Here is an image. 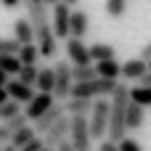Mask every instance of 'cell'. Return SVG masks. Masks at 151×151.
<instances>
[{
	"label": "cell",
	"mask_w": 151,
	"mask_h": 151,
	"mask_svg": "<svg viewBox=\"0 0 151 151\" xmlns=\"http://www.w3.org/2000/svg\"><path fill=\"white\" fill-rule=\"evenodd\" d=\"M88 27H90V19L85 11H69V37L82 40L88 35Z\"/></svg>",
	"instance_id": "5bb4252c"
},
{
	"label": "cell",
	"mask_w": 151,
	"mask_h": 151,
	"mask_svg": "<svg viewBox=\"0 0 151 151\" xmlns=\"http://www.w3.org/2000/svg\"><path fill=\"white\" fill-rule=\"evenodd\" d=\"M0 151H16V149H13L11 143H3V146H0Z\"/></svg>",
	"instance_id": "60d3db41"
},
{
	"label": "cell",
	"mask_w": 151,
	"mask_h": 151,
	"mask_svg": "<svg viewBox=\"0 0 151 151\" xmlns=\"http://www.w3.org/2000/svg\"><path fill=\"white\" fill-rule=\"evenodd\" d=\"M42 3H45V5H56L58 0H42Z\"/></svg>",
	"instance_id": "b9f144b4"
},
{
	"label": "cell",
	"mask_w": 151,
	"mask_h": 151,
	"mask_svg": "<svg viewBox=\"0 0 151 151\" xmlns=\"http://www.w3.org/2000/svg\"><path fill=\"white\" fill-rule=\"evenodd\" d=\"M64 104V114L66 117H88V111H90V98H77V96H69V98H64L61 101Z\"/></svg>",
	"instance_id": "9a60e30c"
},
{
	"label": "cell",
	"mask_w": 151,
	"mask_h": 151,
	"mask_svg": "<svg viewBox=\"0 0 151 151\" xmlns=\"http://www.w3.org/2000/svg\"><path fill=\"white\" fill-rule=\"evenodd\" d=\"M117 151H143V146L138 143V141H133V138H122V141H117Z\"/></svg>",
	"instance_id": "1f68e13d"
},
{
	"label": "cell",
	"mask_w": 151,
	"mask_h": 151,
	"mask_svg": "<svg viewBox=\"0 0 151 151\" xmlns=\"http://www.w3.org/2000/svg\"><path fill=\"white\" fill-rule=\"evenodd\" d=\"M16 151H32V149H29V146H21V149H16Z\"/></svg>",
	"instance_id": "7bdbcfd3"
},
{
	"label": "cell",
	"mask_w": 151,
	"mask_h": 151,
	"mask_svg": "<svg viewBox=\"0 0 151 151\" xmlns=\"http://www.w3.org/2000/svg\"><path fill=\"white\" fill-rule=\"evenodd\" d=\"M3 88H5V93H8V98H11V101H16L19 106L29 104V101H32V96H35V88H32V85L19 82L16 77H8V82H5Z\"/></svg>",
	"instance_id": "30bf717a"
},
{
	"label": "cell",
	"mask_w": 151,
	"mask_h": 151,
	"mask_svg": "<svg viewBox=\"0 0 151 151\" xmlns=\"http://www.w3.org/2000/svg\"><path fill=\"white\" fill-rule=\"evenodd\" d=\"M127 3H130V0H127Z\"/></svg>",
	"instance_id": "ee69618b"
},
{
	"label": "cell",
	"mask_w": 151,
	"mask_h": 151,
	"mask_svg": "<svg viewBox=\"0 0 151 151\" xmlns=\"http://www.w3.org/2000/svg\"><path fill=\"white\" fill-rule=\"evenodd\" d=\"M32 88H37V93H50L53 90V69L50 66L37 69V77H35V85Z\"/></svg>",
	"instance_id": "7402d4cb"
},
{
	"label": "cell",
	"mask_w": 151,
	"mask_h": 151,
	"mask_svg": "<svg viewBox=\"0 0 151 151\" xmlns=\"http://www.w3.org/2000/svg\"><path fill=\"white\" fill-rule=\"evenodd\" d=\"M58 3H64V5H69V8H72V5H77L80 0H58Z\"/></svg>",
	"instance_id": "f35d334b"
},
{
	"label": "cell",
	"mask_w": 151,
	"mask_h": 151,
	"mask_svg": "<svg viewBox=\"0 0 151 151\" xmlns=\"http://www.w3.org/2000/svg\"><path fill=\"white\" fill-rule=\"evenodd\" d=\"M104 8H106V13H109L111 19H119V16H125V11H127V0H106Z\"/></svg>",
	"instance_id": "83f0119b"
},
{
	"label": "cell",
	"mask_w": 151,
	"mask_h": 151,
	"mask_svg": "<svg viewBox=\"0 0 151 151\" xmlns=\"http://www.w3.org/2000/svg\"><path fill=\"white\" fill-rule=\"evenodd\" d=\"M138 58L149 64V61H151V45H143V50H141V56H138Z\"/></svg>",
	"instance_id": "d590c367"
},
{
	"label": "cell",
	"mask_w": 151,
	"mask_h": 151,
	"mask_svg": "<svg viewBox=\"0 0 151 151\" xmlns=\"http://www.w3.org/2000/svg\"><path fill=\"white\" fill-rule=\"evenodd\" d=\"M16 58L21 61V64H37V48H35V42H27V45H19V50H16Z\"/></svg>",
	"instance_id": "cb8c5ba5"
},
{
	"label": "cell",
	"mask_w": 151,
	"mask_h": 151,
	"mask_svg": "<svg viewBox=\"0 0 151 151\" xmlns=\"http://www.w3.org/2000/svg\"><path fill=\"white\" fill-rule=\"evenodd\" d=\"M19 42L13 37H0V56H16Z\"/></svg>",
	"instance_id": "f546056e"
},
{
	"label": "cell",
	"mask_w": 151,
	"mask_h": 151,
	"mask_svg": "<svg viewBox=\"0 0 151 151\" xmlns=\"http://www.w3.org/2000/svg\"><path fill=\"white\" fill-rule=\"evenodd\" d=\"M143 72H149V64L141 58H127L125 64H119V77L125 80H138Z\"/></svg>",
	"instance_id": "e0dca14e"
},
{
	"label": "cell",
	"mask_w": 151,
	"mask_h": 151,
	"mask_svg": "<svg viewBox=\"0 0 151 151\" xmlns=\"http://www.w3.org/2000/svg\"><path fill=\"white\" fill-rule=\"evenodd\" d=\"M3 101H8V93H5V88H0V104Z\"/></svg>",
	"instance_id": "ab89813d"
},
{
	"label": "cell",
	"mask_w": 151,
	"mask_h": 151,
	"mask_svg": "<svg viewBox=\"0 0 151 151\" xmlns=\"http://www.w3.org/2000/svg\"><path fill=\"white\" fill-rule=\"evenodd\" d=\"M0 3H3V5H5V8H16V5H19V3H21V0H0Z\"/></svg>",
	"instance_id": "74e56055"
},
{
	"label": "cell",
	"mask_w": 151,
	"mask_h": 151,
	"mask_svg": "<svg viewBox=\"0 0 151 151\" xmlns=\"http://www.w3.org/2000/svg\"><path fill=\"white\" fill-rule=\"evenodd\" d=\"M90 119H88V133L93 141H104L106 138V127H109V101L98 98L90 104Z\"/></svg>",
	"instance_id": "3957f363"
},
{
	"label": "cell",
	"mask_w": 151,
	"mask_h": 151,
	"mask_svg": "<svg viewBox=\"0 0 151 151\" xmlns=\"http://www.w3.org/2000/svg\"><path fill=\"white\" fill-rule=\"evenodd\" d=\"M93 69H96V77H104V80H119V61H117V58L96 61Z\"/></svg>",
	"instance_id": "d6986e66"
},
{
	"label": "cell",
	"mask_w": 151,
	"mask_h": 151,
	"mask_svg": "<svg viewBox=\"0 0 151 151\" xmlns=\"http://www.w3.org/2000/svg\"><path fill=\"white\" fill-rule=\"evenodd\" d=\"M138 88H151V72H143L138 77Z\"/></svg>",
	"instance_id": "d6a6232c"
},
{
	"label": "cell",
	"mask_w": 151,
	"mask_h": 151,
	"mask_svg": "<svg viewBox=\"0 0 151 151\" xmlns=\"http://www.w3.org/2000/svg\"><path fill=\"white\" fill-rule=\"evenodd\" d=\"M88 56H90L93 64H96V61H106V58H114V45H109V42H96V45L88 48Z\"/></svg>",
	"instance_id": "44dd1931"
},
{
	"label": "cell",
	"mask_w": 151,
	"mask_h": 151,
	"mask_svg": "<svg viewBox=\"0 0 151 151\" xmlns=\"http://www.w3.org/2000/svg\"><path fill=\"white\" fill-rule=\"evenodd\" d=\"M69 5H64V3H56L53 5V27H50V32H53V37L56 40H66L69 37Z\"/></svg>",
	"instance_id": "ba28073f"
},
{
	"label": "cell",
	"mask_w": 151,
	"mask_h": 151,
	"mask_svg": "<svg viewBox=\"0 0 151 151\" xmlns=\"http://www.w3.org/2000/svg\"><path fill=\"white\" fill-rule=\"evenodd\" d=\"M27 8V21L32 27H45L48 24V5L42 0H21Z\"/></svg>",
	"instance_id": "4fadbf2b"
},
{
	"label": "cell",
	"mask_w": 151,
	"mask_h": 151,
	"mask_svg": "<svg viewBox=\"0 0 151 151\" xmlns=\"http://www.w3.org/2000/svg\"><path fill=\"white\" fill-rule=\"evenodd\" d=\"M53 151H74V146H72V143H69V141L64 138V141H61V143H58V146H56Z\"/></svg>",
	"instance_id": "8d00e7d4"
},
{
	"label": "cell",
	"mask_w": 151,
	"mask_h": 151,
	"mask_svg": "<svg viewBox=\"0 0 151 151\" xmlns=\"http://www.w3.org/2000/svg\"><path fill=\"white\" fill-rule=\"evenodd\" d=\"M19 111H21V106H19L16 101H11V98L0 104V119H3V122H5V119H11V117H13V114H19Z\"/></svg>",
	"instance_id": "f1b7e54d"
},
{
	"label": "cell",
	"mask_w": 151,
	"mask_h": 151,
	"mask_svg": "<svg viewBox=\"0 0 151 151\" xmlns=\"http://www.w3.org/2000/svg\"><path fill=\"white\" fill-rule=\"evenodd\" d=\"M8 141H11V130L3 125V127H0V146H3V143H8Z\"/></svg>",
	"instance_id": "e575fe53"
},
{
	"label": "cell",
	"mask_w": 151,
	"mask_h": 151,
	"mask_svg": "<svg viewBox=\"0 0 151 151\" xmlns=\"http://www.w3.org/2000/svg\"><path fill=\"white\" fill-rule=\"evenodd\" d=\"M66 58H69L72 66H88V64H93L90 56H88V45L82 40H77V37H66Z\"/></svg>",
	"instance_id": "9c48e42d"
},
{
	"label": "cell",
	"mask_w": 151,
	"mask_h": 151,
	"mask_svg": "<svg viewBox=\"0 0 151 151\" xmlns=\"http://www.w3.org/2000/svg\"><path fill=\"white\" fill-rule=\"evenodd\" d=\"M66 135H69V117L61 114V117H58V119H56V122H53V125H50L40 138H42V146H45V149H56Z\"/></svg>",
	"instance_id": "52a82bcc"
},
{
	"label": "cell",
	"mask_w": 151,
	"mask_h": 151,
	"mask_svg": "<svg viewBox=\"0 0 151 151\" xmlns=\"http://www.w3.org/2000/svg\"><path fill=\"white\" fill-rule=\"evenodd\" d=\"M0 69L8 74V77H16L19 69H21V61L16 56H0Z\"/></svg>",
	"instance_id": "4316f807"
},
{
	"label": "cell",
	"mask_w": 151,
	"mask_h": 151,
	"mask_svg": "<svg viewBox=\"0 0 151 151\" xmlns=\"http://www.w3.org/2000/svg\"><path fill=\"white\" fill-rule=\"evenodd\" d=\"M53 101H56V98H53L50 93H35V96H32V101H29V104H24V106H27V109H24V117H27L29 122H35V119H37V117H40V114H42Z\"/></svg>",
	"instance_id": "7c38bea8"
},
{
	"label": "cell",
	"mask_w": 151,
	"mask_h": 151,
	"mask_svg": "<svg viewBox=\"0 0 151 151\" xmlns=\"http://www.w3.org/2000/svg\"><path fill=\"white\" fill-rule=\"evenodd\" d=\"M127 98H130V104H138L146 109V106H151V88H130Z\"/></svg>",
	"instance_id": "603a6c76"
},
{
	"label": "cell",
	"mask_w": 151,
	"mask_h": 151,
	"mask_svg": "<svg viewBox=\"0 0 151 151\" xmlns=\"http://www.w3.org/2000/svg\"><path fill=\"white\" fill-rule=\"evenodd\" d=\"M35 77H37V64H21L16 80L24 82V85H35Z\"/></svg>",
	"instance_id": "484cf974"
},
{
	"label": "cell",
	"mask_w": 151,
	"mask_h": 151,
	"mask_svg": "<svg viewBox=\"0 0 151 151\" xmlns=\"http://www.w3.org/2000/svg\"><path fill=\"white\" fill-rule=\"evenodd\" d=\"M13 40H16L19 45L35 42V27H32L27 19H16V21H13Z\"/></svg>",
	"instance_id": "ac0fdd59"
},
{
	"label": "cell",
	"mask_w": 151,
	"mask_h": 151,
	"mask_svg": "<svg viewBox=\"0 0 151 151\" xmlns=\"http://www.w3.org/2000/svg\"><path fill=\"white\" fill-rule=\"evenodd\" d=\"M127 90L130 88L127 85H119V82L111 90V101H109V127H106V138L111 143H117V141H122L127 135V127H125V109L130 104Z\"/></svg>",
	"instance_id": "6da1fadb"
},
{
	"label": "cell",
	"mask_w": 151,
	"mask_h": 151,
	"mask_svg": "<svg viewBox=\"0 0 151 151\" xmlns=\"http://www.w3.org/2000/svg\"><path fill=\"white\" fill-rule=\"evenodd\" d=\"M146 122V109L138 106V104H127L125 109V127L127 130H141Z\"/></svg>",
	"instance_id": "2e32d148"
},
{
	"label": "cell",
	"mask_w": 151,
	"mask_h": 151,
	"mask_svg": "<svg viewBox=\"0 0 151 151\" xmlns=\"http://www.w3.org/2000/svg\"><path fill=\"white\" fill-rule=\"evenodd\" d=\"M72 72H69V66H66V61H58L56 66H53V90H50V96L56 98V101H64V98H69V93H72Z\"/></svg>",
	"instance_id": "5b68a950"
},
{
	"label": "cell",
	"mask_w": 151,
	"mask_h": 151,
	"mask_svg": "<svg viewBox=\"0 0 151 151\" xmlns=\"http://www.w3.org/2000/svg\"><path fill=\"white\" fill-rule=\"evenodd\" d=\"M69 143L74 151H93V138L88 133V117H69Z\"/></svg>",
	"instance_id": "277c9868"
},
{
	"label": "cell",
	"mask_w": 151,
	"mask_h": 151,
	"mask_svg": "<svg viewBox=\"0 0 151 151\" xmlns=\"http://www.w3.org/2000/svg\"><path fill=\"white\" fill-rule=\"evenodd\" d=\"M119 80H104V77H93V80H88V82H74L72 85V93L69 96H77V98H106V96H111V90H114V85H117Z\"/></svg>",
	"instance_id": "7a4b0ae2"
},
{
	"label": "cell",
	"mask_w": 151,
	"mask_h": 151,
	"mask_svg": "<svg viewBox=\"0 0 151 151\" xmlns=\"http://www.w3.org/2000/svg\"><path fill=\"white\" fill-rule=\"evenodd\" d=\"M27 122H29V119H27V117H24V111H19V114H13V117H11V119H5V122H3V125H5V127H8V130H11V133H13V130H19V127H24V125H27Z\"/></svg>",
	"instance_id": "4dcf8cb0"
},
{
	"label": "cell",
	"mask_w": 151,
	"mask_h": 151,
	"mask_svg": "<svg viewBox=\"0 0 151 151\" xmlns=\"http://www.w3.org/2000/svg\"><path fill=\"white\" fill-rule=\"evenodd\" d=\"M98 151H117V143H111L109 138H104V141H101V146H98Z\"/></svg>",
	"instance_id": "836d02e7"
},
{
	"label": "cell",
	"mask_w": 151,
	"mask_h": 151,
	"mask_svg": "<svg viewBox=\"0 0 151 151\" xmlns=\"http://www.w3.org/2000/svg\"><path fill=\"white\" fill-rule=\"evenodd\" d=\"M32 138H37V133H35V127L27 122L24 127H19V130H13V133H11V141H8V143H11L13 149H21V146H27Z\"/></svg>",
	"instance_id": "ffe728a7"
},
{
	"label": "cell",
	"mask_w": 151,
	"mask_h": 151,
	"mask_svg": "<svg viewBox=\"0 0 151 151\" xmlns=\"http://www.w3.org/2000/svg\"><path fill=\"white\" fill-rule=\"evenodd\" d=\"M35 48H37V56H42V58H53L56 56L58 42H56V37L50 32V24L35 27Z\"/></svg>",
	"instance_id": "8992f818"
},
{
	"label": "cell",
	"mask_w": 151,
	"mask_h": 151,
	"mask_svg": "<svg viewBox=\"0 0 151 151\" xmlns=\"http://www.w3.org/2000/svg\"><path fill=\"white\" fill-rule=\"evenodd\" d=\"M69 72H72V82H88V80H93V77H96L93 64H88V66H72Z\"/></svg>",
	"instance_id": "d4e9b609"
},
{
	"label": "cell",
	"mask_w": 151,
	"mask_h": 151,
	"mask_svg": "<svg viewBox=\"0 0 151 151\" xmlns=\"http://www.w3.org/2000/svg\"><path fill=\"white\" fill-rule=\"evenodd\" d=\"M61 114H64V104H61V101H53V104H50V106H48L37 119H35V125H32V127H35V133H37V135H42V133H45V130H48V127H50Z\"/></svg>",
	"instance_id": "8fae6325"
}]
</instances>
